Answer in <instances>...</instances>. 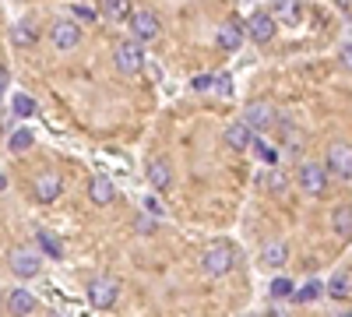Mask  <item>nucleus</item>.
<instances>
[{"mask_svg":"<svg viewBox=\"0 0 352 317\" xmlns=\"http://www.w3.org/2000/svg\"><path fill=\"white\" fill-rule=\"evenodd\" d=\"M201 268H204V275H212V278H226L232 268H236V247L226 243V240H215L208 250L201 254Z\"/></svg>","mask_w":352,"mask_h":317,"instance_id":"1","label":"nucleus"},{"mask_svg":"<svg viewBox=\"0 0 352 317\" xmlns=\"http://www.w3.org/2000/svg\"><path fill=\"white\" fill-rule=\"evenodd\" d=\"M85 293H88V303H92L96 310H109L116 300H120V282H116L113 275H96L85 285Z\"/></svg>","mask_w":352,"mask_h":317,"instance_id":"2","label":"nucleus"},{"mask_svg":"<svg viewBox=\"0 0 352 317\" xmlns=\"http://www.w3.org/2000/svg\"><path fill=\"white\" fill-rule=\"evenodd\" d=\"M113 67L120 71V74H141V67H144V43H138V39H127V43H120L113 50Z\"/></svg>","mask_w":352,"mask_h":317,"instance_id":"3","label":"nucleus"},{"mask_svg":"<svg viewBox=\"0 0 352 317\" xmlns=\"http://www.w3.org/2000/svg\"><path fill=\"white\" fill-rule=\"evenodd\" d=\"M296 184H300L303 194L320 197V194L328 190V166H320V162H300V169H296Z\"/></svg>","mask_w":352,"mask_h":317,"instance_id":"4","label":"nucleus"},{"mask_svg":"<svg viewBox=\"0 0 352 317\" xmlns=\"http://www.w3.org/2000/svg\"><path fill=\"white\" fill-rule=\"evenodd\" d=\"M127 25H131V39H138V43H152V39H159V32H162L159 14H155V11H148V8L131 11Z\"/></svg>","mask_w":352,"mask_h":317,"instance_id":"5","label":"nucleus"},{"mask_svg":"<svg viewBox=\"0 0 352 317\" xmlns=\"http://www.w3.org/2000/svg\"><path fill=\"white\" fill-rule=\"evenodd\" d=\"M8 268H11L18 278H36L39 268H43V254H39L36 247H18V250H11V257H8Z\"/></svg>","mask_w":352,"mask_h":317,"instance_id":"6","label":"nucleus"},{"mask_svg":"<svg viewBox=\"0 0 352 317\" xmlns=\"http://www.w3.org/2000/svg\"><path fill=\"white\" fill-rule=\"evenodd\" d=\"M46 36H50V43H53L56 50H74V46L81 43L85 32H81V25H78V21H71V18H56V21L50 25V32H46Z\"/></svg>","mask_w":352,"mask_h":317,"instance_id":"7","label":"nucleus"},{"mask_svg":"<svg viewBox=\"0 0 352 317\" xmlns=\"http://www.w3.org/2000/svg\"><path fill=\"white\" fill-rule=\"evenodd\" d=\"M275 117H278V109H275L272 102H264V99H257V102H250V106L243 109V124H247L254 134L275 127Z\"/></svg>","mask_w":352,"mask_h":317,"instance_id":"8","label":"nucleus"},{"mask_svg":"<svg viewBox=\"0 0 352 317\" xmlns=\"http://www.w3.org/2000/svg\"><path fill=\"white\" fill-rule=\"evenodd\" d=\"M243 28H247V36H250L254 43H272L275 32H278V21H275V14H268V11H254Z\"/></svg>","mask_w":352,"mask_h":317,"instance_id":"9","label":"nucleus"},{"mask_svg":"<svg viewBox=\"0 0 352 317\" xmlns=\"http://www.w3.org/2000/svg\"><path fill=\"white\" fill-rule=\"evenodd\" d=\"M324 166H328V173H335V177L352 180V145H345V141H335V145L328 149Z\"/></svg>","mask_w":352,"mask_h":317,"instance_id":"10","label":"nucleus"},{"mask_svg":"<svg viewBox=\"0 0 352 317\" xmlns=\"http://www.w3.org/2000/svg\"><path fill=\"white\" fill-rule=\"evenodd\" d=\"M60 190H64L60 173L46 169V173H39V177H36V201H39V205H53V201L60 197Z\"/></svg>","mask_w":352,"mask_h":317,"instance_id":"11","label":"nucleus"},{"mask_svg":"<svg viewBox=\"0 0 352 317\" xmlns=\"http://www.w3.org/2000/svg\"><path fill=\"white\" fill-rule=\"evenodd\" d=\"M88 201H92V205H99V208L113 205V201H116V187H113V180L102 177V173H96V177L88 180Z\"/></svg>","mask_w":352,"mask_h":317,"instance_id":"12","label":"nucleus"},{"mask_svg":"<svg viewBox=\"0 0 352 317\" xmlns=\"http://www.w3.org/2000/svg\"><path fill=\"white\" fill-rule=\"evenodd\" d=\"M243 39H247V28H243L236 18H226L222 28H219V46H222L226 53H236V50L243 46Z\"/></svg>","mask_w":352,"mask_h":317,"instance_id":"13","label":"nucleus"},{"mask_svg":"<svg viewBox=\"0 0 352 317\" xmlns=\"http://www.w3.org/2000/svg\"><path fill=\"white\" fill-rule=\"evenodd\" d=\"M148 184L155 190H169L173 187V166H169V159H152L148 162Z\"/></svg>","mask_w":352,"mask_h":317,"instance_id":"14","label":"nucleus"},{"mask_svg":"<svg viewBox=\"0 0 352 317\" xmlns=\"http://www.w3.org/2000/svg\"><path fill=\"white\" fill-rule=\"evenodd\" d=\"M285 261H289V247L282 240H268L261 247V265L264 268H282Z\"/></svg>","mask_w":352,"mask_h":317,"instance_id":"15","label":"nucleus"},{"mask_svg":"<svg viewBox=\"0 0 352 317\" xmlns=\"http://www.w3.org/2000/svg\"><path fill=\"white\" fill-rule=\"evenodd\" d=\"M250 138H254V131L240 120V124H229L226 127V134H222V141H226V145L232 149V152H243L247 145H250Z\"/></svg>","mask_w":352,"mask_h":317,"instance_id":"16","label":"nucleus"},{"mask_svg":"<svg viewBox=\"0 0 352 317\" xmlns=\"http://www.w3.org/2000/svg\"><path fill=\"white\" fill-rule=\"evenodd\" d=\"M131 11H134L131 0H99V14H102L106 21H113V25H116V21H127Z\"/></svg>","mask_w":352,"mask_h":317,"instance_id":"17","label":"nucleus"},{"mask_svg":"<svg viewBox=\"0 0 352 317\" xmlns=\"http://www.w3.org/2000/svg\"><path fill=\"white\" fill-rule=\"evenodd\" d=\"M331 229H335V237L352 240V208H349V205H338V208L331 212Z\"/></svg>","mask_w":352,"mask_h":317,"instance_id":"18","label":"nucleus"},{"mask_svg":"<svg viewBox=\"0 0 352 317\" xmlns=\"http://www.w3.org/2000/svg\"><path fill=\"white\" fill-rule=\"evenodd\" d=\"M36 39H39V32H36V25H32V21H18V25L11 28V43H14L18 50L36 46Z\"/></svg>","mask_w":352,"mask_h":317,"instance_id":"19","label":"nucleus"},{"mask_svg":"<svg viewBox=\"0 0 352 317\" xmlns=\"http://www.w3.org/2000/svg\"><path fill=\"white\" fill-rule=\"evenodd\" d=\"M8 310L18 314V317H21V314H32V310H36V296L28 293V289H14V293L8 296Z\"/></svg>","mask_w":352,"mask_h":317,"instance_id":"20","label":"nucleus"},{"mask_svg":"<svg viewBox=\"0 0 352 317\" xmlns=\"http://www.w3.org/2000/svg\"><path fill=\"white\" fill-rule=\"evenodd\" d=\"M324 293H328L331 300L349 296V293H352V282H349V275H345V272H335V275H331V282L324 285Z\"/></svg>","mask_w":352,"mask_h":317,"instance_id":"21","label":"nucleus"},{"mask_svg":"<svg viewBox=\"0 0 352 317\" xmlns=\"http://www.w3.org/2000/svg\"><path fill=\"white\" fill-rule=\"evenodd\" d=\"M275 14L285 21V25H296L300 21V0H278V4H275Z\"/></svg>","mask_w":352,"mask_h":317,"instance_id":"22","label":"nucleus"},{"mask_svg":"<svg viewBox=\"0 0 352 317\" xmlns=\"http://www.w3.org/2000/svg\"><path fill=\"white\" fill-rule=\"evenodd\" d=\"M39 250H43L46 257H64V243L56 240L50 229H39Z\"/></svg>","mask_w":352,"mask_h":317,"instance_id":"23","label":"nucleus"},{"mask_svg":"<svg viewBox=\"0 0 352 317\" xmlns=\"http://www.w3.org/2000/svg\"><path fill=\"white\" fill-rule=\"evenodd\" d=\"M32 131H28V127H21V131H14L11 134V141H8V149L14 152V155H21V152H28V149H32Z\"/></svg>","mask_w":352,"mask_h":317,"instance_id":"24","label":"nucleus"},{"mask_svg":"<svg viewBox=\"0 0 352 317\" xmlns=\"http://www.w3.org/2000/svg\"><path fill=\"white\" fill-rule=\"evenodd\" d=\"M292 293H296V289H292V278H272V285H268V296L272 300H292Z\"/></svg>","mask_w":352,"mask_h":317,"instance_id":"25","label":"nucleus"},{"mask_svg":"<svg viewBox=\"0 0 352 317\" xmlns=\"http://www.w3.org/2000/svg\"><path fill=\"white\" fill-rule=\"evenodd\" d=\"M320 285H324V282H317V278H310L307 285H303V289H296V293H292V300H296V303H314L320 293H324V289H320Z\"/></svg>","mask_w":352,"mask_h":317,"instance_id":"26","label":"nucleus"},{"mask_svg":"<svg viewBox=\"0 0 352 317\" xmlns=\"http://www.w3.org/2000/svg\"><path fill=\"white\" fill-rule=\"evenodd\" d=\"M36 99L32 96H14V117H36Z\"/></svg>","mask_w":352,"mask_h":317,"instance_id":"27","label":"nucleus"},{"mask_svg":"<svg viewBox=\"0 0 352 317\" xmlns=\"http://www.w3.org/2000/svg\"><path fill=\"white\" fill-rule=\"evenodd\" d=\"M212 92H219V96H229V92H232V78H229V74H219V78L212 81Z\"/></svg>","mask_w":352,"mask_h":317,"instance_id":"28","label":"nucleus"},{"mask_svg":"<svg viewBox=\"0 0 352 317\" xmlns=\"http://www.w3.org/2000/svg\"><path fill=\"white\" fill-rule=\"evenodd\" d=\"M212 81H215L212 74H197V78L190 81V89H194V92H212Z\"/></svg>","mask_w":352,"mask_h":317,"instance_id":"29","label":"nucleus"},{"mask_svg":"<svg viewBox=\"0 0 352 317\" xmlns=\"http://www.w3.org/2000/svg\"><path fill=\"white\" fill-rule=\"evenodd\" d=\"M96 8H88V4H74V18H81V21H96Z\"/></svg>","mask_w":352,"mask_h":317,"instance_id":"30","label":"nucleus"},{"mask_svg":"<svg viewBox=\"0 0 352 317\" xmlns=\"http://www.w3.org/2000/svg\"><path fill=\"white\" fill-rule=\"evenodd\" d=\"M338 64H342V67H345V71H349V74H352V43H349V46H342V50H338Z\"/></svg>","mask_w":352,"mask_h":317,"instance_id":"31","label":"nucleus"},{"mask_svg":"<svg viewBox=\"0 0 352 317\" xmlns=\"http://www.w3.org/2000/svg\"><path fill=\"white\" fill-rule=\"evenodd\" d=\"M254 145H257V152H261V159H264V162H275V159H278V155H275V149H268L264 141H254Z\"/></svg>","mask_w":352,"mask_h":317,"instance_id":"32","label":"nucleus"},{"mask_svg":"<svg viewBox=\"0 0 352 317\" xmlns=\"http://www.w3.org/2000/svg\"><path fill=\"white\" fill-rule=\"evenodd\" d=\"M144 208H148L152 215H162V205H159V197L152 194V197H144Z\"/></svg>","mask_w":352,"mask_h":317,"instance_id":"33","label":"nucleus"},{"mask_svg":"<svg viewBox=\"0 0 352 317\" xmlns=\"http://www.w3.org/2000/svg\"><path fill=\"white\" fill-rule=\"evenodd\" d=\"M272 190H285V173H272Z\"/></svg>","mask_w":352,"mask_h":317,"instance_id":"34","label":"nucleus"},{"mask_svg":"<svg viewBox=\"0 0 352 317\" xmlns=\"http://www.w3.org/2000/svg\"><path fill=\"white\" fill-rule=\"evenodd\" d=\"M8 85H11V71H8L4 64H0V92H4V89H8Z\"/></svg>","mask_w":352,"mask_h":317,"instance_id":"35","label":"nucleus"},{"mask_svg":"<svg viewBox=\"0 0 352 317\" xmlns=\"http://www.w3.org/2000/svg\"><path fill=\"white\" fill-rule=\"evenodd\" d=\"M8 187V177H4V173H0V190H4Z\"/></svg>","mask_w":352,"mask_h":317,"instance_id":"36","label":"nucleus"},{"mask_svg":"<svg viewBox=\"0 0 352 317\" xmlns=\"http://www.w3.org/2000/svg\"><path fill=\"white\" fill-rule=\"evenodd\" d=\"M338 4H342V8H352V0H338Z\"/></svg>","mask_w":352,"mask_h":317,"instance_id":"37","label":"nucleus"}]
</instances>
